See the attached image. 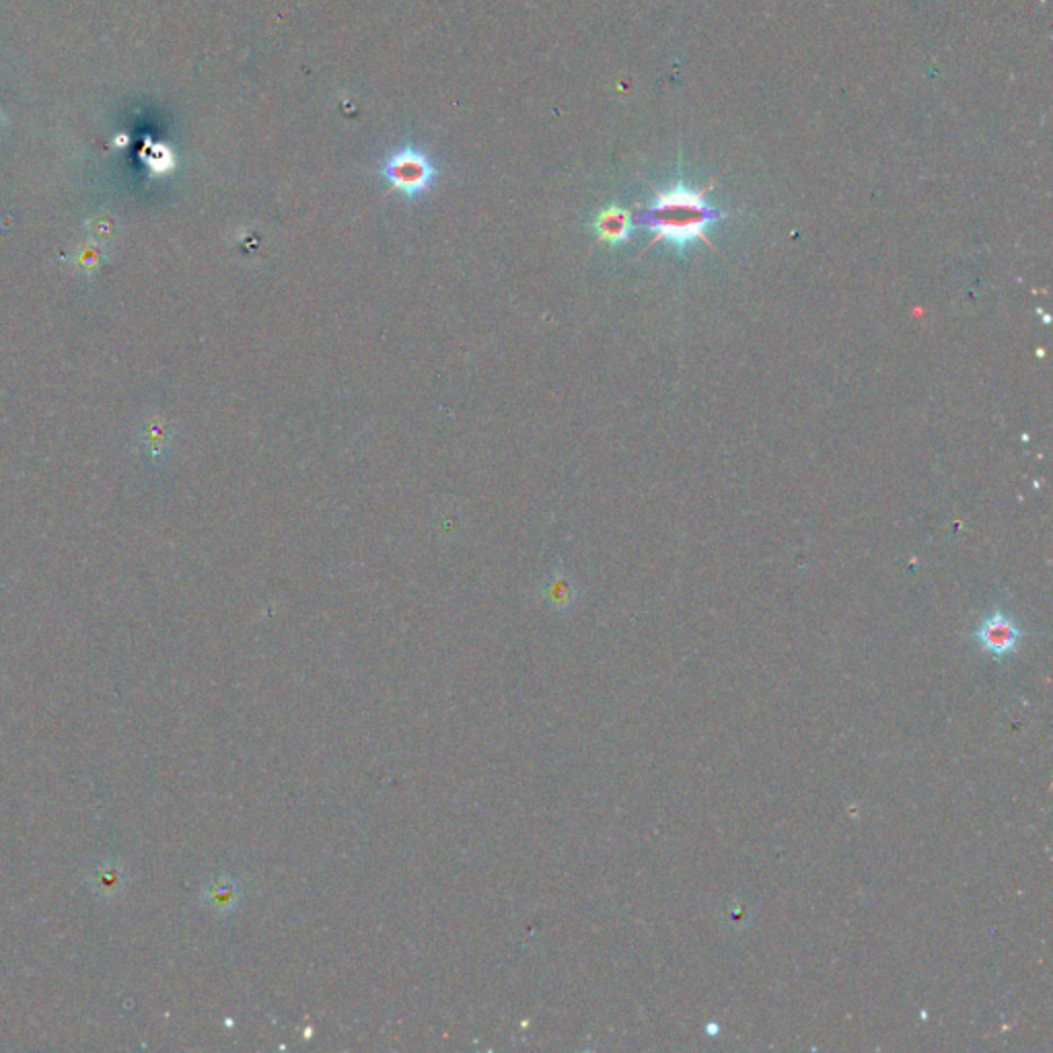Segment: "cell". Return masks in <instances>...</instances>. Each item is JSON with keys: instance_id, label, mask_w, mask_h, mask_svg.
I'll return each instance as SVG.
<instances>
[{"instance_id": "1", "label": "cell", "mask_w": 1053, "mask_h": 1053, "mask_svg": "<svg viewBox=\"0 0 1053 1053\" xmlns=\"http://www.w3.org/2000/svg\"><path fill=\"white\" fill-rule=\"evenodd\" d=\"M724 212L714 209L706 200V190L695 192L678 183L665 192H659L651 207L644 210L638 222L644 224L654 241H665L675 250H688L695 241H708V229L721 221Z\"/></svg>"}, {"instance_id": "2", "label": "cell", "mask_w": 1053, "mask_h": 1053, "mask_svg": "<svg viewBox=\"0 0 1053 1053\" xmlns=\"http://www.w3.org/2000/svg\"><path fill=\"white\" fill-rule=\"evenodd\" d=\"M381 173L393 190L402 192L408 198H417L432 185L437 169L422 151L405 147L389 157Z\"/></svg>"}, {"instance_id": "3", "label": "cell", "mask_w": 1053, "mask_h": 1053, "mask_svg": "<svg viewBox=\"0 0 1053 1053\" xmlns=\"http://www.w3.org/2000/svg\"><path fill=\"white\" fill-rule=\"evenodd\" d=\"M975 638H977L980 646L985 652H990V654H994L1000 659V656H1009L1019 649L1023 632L1011 615H1006L1002 611H994L982 620V624L975 632Z\"/></svg>"}, {"instance_id": "4", "label": "cell", "mask_w": 1053, "mask_h": 1053, "mask_svg": "<svg viewBox=\"0 0 1053 1053\" xmlns=\"http://www.w3.org/2000/svg\"><path fill=\"white\" fill-rule=\"evenodd\" d=\"M202 900L212 912L227 915L235 912L243 900V889L231 874L212 876L202 891Z\"/></svg>"}, {"instance_id": "5", "label": "cell", "mask_w": 1053, "mask_h": 1053, "mask_svg": "<svg viewBox=\"0 0 1053 1053\" xmlns=\"http://www.w3.org/2000/svg\"><path fill=\"white\" fill-rule=\"evenodd\" d=\"M632 229H634V221L630 217V212L624 209H618V207H611V209L603 210L595 221V231L596 235L601 241L610 243V245H622L625 243L630 235H632Z\"/></svg>"}, {"instance_id": "6", "label": "cell", "mask_w": 1053, "mask_h": 1053, "mask_svg": "<svg viewBox=\"0 0 1053 1053\" xmlns=\"http://www.w3.org/2000/svg\"><path fill=\"white\" fill-rule=\"evenodd\" d=\"M543 596L550 608L558 611L569 610L576 599V589L566 574H554L543 586Z\"/></svg>"}, {"instance_id": "7", "label": "cell", "mask_w": 1053, "mask_h": 1053, "mask_svg": "<svg viewBox=\"0 0 1053 1053\" xmlns=\"http://www.w3.org/2000/svg\"><path fill=\"white\" fill-rule=\"evenodd\" d=\"M120 881H122V873H120L116 866L101 869L98 873V887L101 893H113V891H118Z\"/></svg>"}]
</instances>
